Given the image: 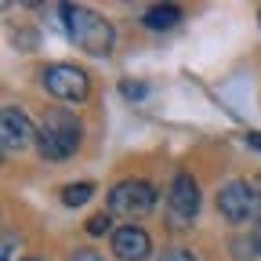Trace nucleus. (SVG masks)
Returning a JSON list of instances; mask_svg holds the SVG:
<instances>
[{"label": "nucleus", "instance_id": "6ab92c4d", "mask_svg": "<svg viewBox=\"0 0 261 261\" xmlns=\"http://www.w3.org/2000/svg\"><path fill=\"white\" fill-rule=\"evenodd\" d=\"M257 18H261V15H257Z\"/></svg>", "mask_w": 261, "mask_h": 261}, {"label": "nucleus", "instance_id": "f03ea898", "mask_svg": "<svg viewBox=\"0 0 261 261\" xmlns=\"http://www.w3.org/2000/svg\"><path fill=\"white\" fill-rule=\"evenodd\" d=\"M37 149L44 160L58 163V160H69L80 149V120L65 109H55L44 116L40 130H37Z\"/></svg>", "mask_w": 261, "mask_h": 261}, {"label": "nucleus", "instance_id": "39448f33", "mask_svg": "<svg viewBox=\"0 0 261 261\" xmlns=\"http://www.w3.org/2000/svg\"><path fill=\"white\" fill-rule=\"evenodd\" d=\"M167 207H171V221L178 228L192 225L196 214H200V185L189 171H178L174 181H171V192H167Z\"/></svg>", "mask_w": 261, "mask_h": 261}, {"label": "nucleus", "instance_id": "20e7f679", "mask_svg": "<svg viewBox=\"0 0 261 261\" xmlns=\"http://www.w3.org/2000/svg\"><path fill=\"white\" fill-rule=\"evenodd\" d=\"M156 207V189L145 178H123L120 185H113L109 192V214L120 218H142Z\"/></svg>", "mask_w": 261, "mask_h": 261}, {"label": "nucleus", "instance_id": "a211bd4d", "mask_svg": "<svg viewBox=\"0 0 261 261\" xmlns=\"http://www.w3.org/2000/svg\"><path fill=\"white\" fill-rule=\"evenodd\" d=\"M25 261H40V257H25Z\"/></svg>", "mask_w": 261, "mask_h": 261}, {"label": "nucleus", "instance_id": "0eeeda50", "mask_svg": "<svg viewBox=\"0 0 261 261\" xmlns=\"http://www.w3.org/2000/svg\"><path fill=\"white\" fill-rule=\"evenodd\" d=\"M218 211H221V218L225 221H247V218H257V211H254V200H250V192H247V181H228V185H221V192H218Z\"/></svg>", "mask_w": 261, "mask_h": 261}, {"label": "nucleus", "instance_id": "9d476101", "mask_svg": "<svg viewBox=\"0 0 261 261\" xmlns=\"http://www.w3.org/2000/svg\"><path fill=\"white\" fill-rule=\"evenodd\" d=\"M91 196H94V185L91 181H76V185H65L62 189V203L65 207H84Z\"/></svg>", "mask_w": 261, "mask_h": 261}, {"label": "nucleus", "instance_id": "6e6552de", "mask_svg": "<svg viewBox=\"0 0 261 261\" xmlns=\"http://www.w3.org/2000/svg\"><path fill=\"white\" fill-rule=\"evenodd\" d=\"M113 254L120 261H145L152 254V240L142 225H123L113 232Z\"/></svg>", "mask_w": 261, "mask_h": 261}, {"label": "nucleus", "instance_id": "f8f14e48", "mask_svg": "<svg viewBox=\"0 0 261 261\" xmlns=\"http://www.w3.org/2000/svg\"><path fill=\"white\" fill-rule=\"evenodd\" d=\"M120 94L127 98V102H142V98L149 94V87L138 84V80H123V84H120Z\"/></svg>", "mask_w": 261, "mask_h": 261}, {"label": "nucleus", "instance_id": "423d86ee", "mask_svg": "<svg viewBox=\"0 0 261 261\" xmlns=\"http://www.w3.org/2000/svg\"><path fill=\"white\" fill-rule=\"evenodd\" d=\"M29 142H37V127L29 123V116L15 106H4V113H0V145H4V152H22Z\"/></svg>", "mask_w": 261, "mask_h": 261}, {"label": "nucleus", "instance_id": "7ed1b4c3", "mask_svg": "<svg viewBox=\"0 0 261 261\" xmlns=\"http://www.w3.org/2000/svg\"><path fill=\"white\" fill-rule=\"evenodd\" d=\"M40 80H44L47 94H55L58 102H73V106H80L84 98L91 94V76L80 69V65H69V62H55V65H47V69L40 73Z\"/></svg>", "mask_w": 261, "mask_h": 261}, {"label": "nucleus", "instance_id": "ddd939ff", "mask_svg": "<svg viewBox=\"0 0 261 261\" xmlns=\"http://www.w3.org/2000/svg\"><path fill=\"white\" fill-rule=\"evenodd\" d=\"M156 261H196V257H192V250H185V247H167Z\"/></svg>", "mask_w": 261, "mask_h": 261}, {"label": "nucleus", "instance_id": "1a4fd4ad", "mask_svg": "<svg viewBox=\"0 0 261 261\" xmlns=\"http://www.w3.org/2000/svg\"><path fill=\"white\" fill-rule=\"evenodd\" d=\"M181 22V8L174 4H152L145 15H142V25L152 29V33H163V29H174Z\"/></svg>", "mask_w": 261, "mask_h": 261}, {"label": "nucleus", "instance_id": "4468645a", "mask_svg": "<svg viewBox=\"0 0 261 261\" xmlns=\"http://www.w3.org/2000/svg\"><path fill=\"white\" fill-rule=\"evenodd\" d=\"M247 192H250V200H254V211H257V218H261V174L247 178Z\"/></svg>", "mask_w": 261, "mask_h": 261}, {"label": "nucleus", "instance_id": "2eb2a0df", "mask_svg": "<svg viewBox=\"0 0 261 261\" xmlns=\"http://www.w3.org/2000/svg\"><path fill=\"white\" fill-rule=\"evenodd\" d=\"M69 261H102V254H98V250H87V247H80V250H73V254H69Z\"/></svg>", "mask_w": 261, "mask_h": 261}, {"label": "nucleus", "instance_id": "9b49d317", "mask_svg": "<svg viewBox=\"0 0 261 261\" xmlns=\"http://www.w3.org/2000/svg\"><path fill=\"white\" fill-rule=\"evenodd\" d=\"M109 228H113V214H109V211L94 214V218H87V236H106Z\"/></svg>", "mask_w": 261, "mask_h": 261}, {"label": "nucleus", "instance_id": "f3484780", "mask_svg": "<svg viewBox=\"0 0 261 261\" xmlns=\"http://www.w3.org/2000/svg\"><path fill=\"white\" fill-rule=\"evenodd\" d=\"M250 240H254V247H257V250H261V218H257V221H254V232H250Z\"/></svg>", "mask_w": 261, "mask_h": 261}, {"label": "nucleus", "instance_id": "dca6fc26", "mask_svg": "<svg viewBox=\"0 0 261 261\" xmlns=\"http://www.w3.org/2000/svg\"><path fill=\"white\" fill-rule=\"evenodd\" d=\"M243 138H247V145H250V149H257V152H261V130H247Z\"/></svg>", "mask_w": 261, "mask_h": 261}, {"label": "nucleus", "instance_id": "f257e3e1", "mask_svg": "<svg viewBox=\"0 0 261 261\" xmlns=\"http://www.w3.org/2000/svg\"><path fill=\"white\" fill-rule=\"evenodd\" d=\"M58 15H62L65 37H69L76 47H84L87 55H109L113 51L116 33H113V25L98 15V11H91L84 4H62Z\"/></svg>", "mask_w": 261, "mask_h": 261}]
</instances>
